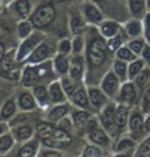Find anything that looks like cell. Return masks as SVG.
<instances>
[{
  "label": "cell",
  "instance_id": "obj_1",
  "mask_svg": "<svg viewBox=\"0 0 150 157\" xmlns=\"http://www.w3.org/2000/svg\"><path fill=\"white\" fill-rule=\"evenodd\" d=\"M109 49L107 41L101 34H92L91 40L87 44V61L91 67H101L108 58Z\"/></svg>",
  "mask_w": 150,
  "mask_h": 157
},
{
  "label": "cell",
  "instance_id": "obj_2",
  "mask_svg": "<svg viewBox=\"0 0 150 157\" xmlns=\"http://www.w3.org/2000/svg\"><path fill=\"white\" fill-rule=\"evenodd\" d=\"M55 17V8L53 4L47 3V4H42L39 6L36 11L30 15V23L33 24L34 28H45L47 25L51 24V21Z\"/></svg>",
  "mask_w": 150,
  "mask_h": 157
},
{
  "label": "cell",
  "instance_id": "obj_3",
  "mask_svg": "<svg viewBox=\"0 0 150 157\" xmlns=\"http://www.w3.org/2000/svg\"><path fill=\"white\" fill-rule=\"evenodd\" d=\"M145 124V112L140 106H136L129 114V120H128V128L130 131L132 137L136 141H138L141 137H145L146 133L144 132Z\"/></svg>",
  "mask_w": 150,
  "mask_h": 157
},
{
  "label": "cell",
  "instance_id": "obj_4",
  "mask_svg": "<svg viewBox=\"0 0 150 157\" xmlns=\"http://www.w3.org/2000/svg\"><path fill=\"white\" fill-rule=\"evenodd\" d=\"M82 10H83V16H84L86 21L92 25H100L101 21L104 20L101 10L98 7V4L91 2V0H87V2L83 3Z\"/></svg>",
  "mask_w": 150,
  "mask_h": 157
},
{
  "label": "cell",
  "instance_id": "obj_5",
  "mask_svg": "<svg viewBox=\"0 0 150 157\" xmlns=\"http://www.w3.org/2000/svg\"><path fill=\"white\" fill-rule=\"evenodd\" d=\"M137 86L134 82L132 81H126L121 85L120 90H118V95H117V102L122 103V104H132L137 100L138 93H137Z\"/></svg>",
  "mask_w": 150,
  "mask_h": 157
},
{
  "label": "cell",
  "instance_id": "obj_6",
  "mask_svg": "<svg viewBox=\"0 0 150 157\" xmlns=\"http://www.w3.org/2000/svg\"><path fill=\"white\" fill-rule=\"evenodd\" d=\"M41 44V34L39 33H32L29 37H26L24 42L21 44V46L19 48V52H17L16 59L17 61H23L25 57L32 53V52L36 49V48Z\"/></svg>",
  "mask_w": 150,
  "mask_h": 157
},
{
  "label": "cell",
  "instance_id": "obj_7",
  "mask_svg": "<svg viewBox=\"0 0 150 157\" xmlns=\"http://www.w3.org/2000/svg\"><path fill=\"white\" fill-rule=\"evenodd\" d=\"M101 90L107 94V97H114L118 90H120V79L113 70H109L104 75L103 81H101Z\"/></svg>",
  "mask_w": 150,
  "mask_h": 157
},
{
  "label": "cell",
  "instance_id": "obj_8",
  "mask_svg": "<svg viewBox=\"0 0 150 157\" xmlns=\"http://www.w3.org/2000/svg\"><path fill=\"white\" fill-rule=\"evenodd\" d=\"M9 4H11L12 11L15 12L21 20H26L32 15V11H33L32 0H13Z\"/></svg>",
  "mask_w": 150,
  "mask_h": 157
},
{
  "label": "cell",
  "instance_id": "obj_9",
  "mask_svg": "<svg viewBox=\"0 0 150 157\" xmlns=\"http://www.w3.org/2000/svg\"><path fill=\"white\" fill-rule=\"evenodd\" d=\"M121 30H122L121 25H120V23H117L116 20H103L101 24L99 25V33L105 40L117 36Z\"/></svg>",
  "mask_w": 150,
  "mask_h": 157
},
{
  "label": "cell",
  "instance_id": "obj_10",
  "mask_svg": "<svg viewBox=\"0 0 150 157\" xmlns=\"http://www.w3.org/2000/svg\"><path fill=\"white\" fill-rule=\"evenodd\" d=\"M124 30H125L128 38L141 37L144 34V21L141 19L130 17L124 25Z\"/></svg>",
  "mask_w": 150,
  "mask_h": 157
},
{
  "label": "cell",
  "instance_id": "obj_11",
  "mask_svg": "<svg viewBox=\"0 0 150 157\" xmlns=\"http://www.w3.org/2000/svg\"><path fill=\"white\" fill-rule=\"evenodd\" d=\"M126 7L132 17L141 20L144 19V16L149 11L146 6V0H126Z\"/></svg>",
  "mask_w": 150,
  "mask_h": 157
},
{
  "label": "cell",
  "instance_id": "obj_12",
  "mask_svg": "<svg viewBox=\"0 0 150 157\" xmlns=\"http://www.w3.org/2000/svg\"><path fill=\"white\" fill-rule=\"evenodd\" d=\"M129 107L128 104L120 103L114 108V124L117 129H124L128 127V120H129Z\"/></svg>",
  "mask_w": 150,
  "mask_h": 157
},
{
  "label": "cell",
  "instance_id": "obj_13",
  "mask_svg": "<svg viewBox=\"0 0 150 157\" xmlns=\"http://www.w3.org/2000/svg\"><path fill=\"white\" fill-rule=\"evenodd\" d=\"M114 107L113 104H108L101 112V123L104 125V129L108 132H114L116 129V124H114Z\"/></svg>",
  "mask_w": 150,
  "mask_h": 157
},
{
  "label": "cell",
  "instance_id": "obj_14",
  "mask_svg": "<svg viewBox=\"0 0 150 157\" xmlns=\"http://www.w3.org/2000/svg\"><path fill=\"white\" fill-rule=\"evenodd\" d=\"M88 99H90V102L94 107L101 108L107 103V94L99 89H90L88 90Z\"/></svg>",
  "mask_w": 150,
  "mask_h": 157
},
{
  "label": "cell",
  "instance_id": "obj_15",
  "mask_svg": "<svg viewBox=\"0 0 150 157\" xmlns=\"http://www.w3.org/2000/svg\"><path fill=\"white\" fill-rule=\"evenodd\" d=\"M146 66H148L146 62H145V61L141 57L140 58L137 57L134 61L129 62V63H128V79H129V81H134V78L137 77Z\"/></svg>",
  "mask_w": 150,
  "mask_h": 157
},
{
  "label": "cell",
  "instance_id": "obj_16",
  "mask_svg": "<svg viewBox=\"0 0 150 157\" xmlns=\"http://www.w3.org/2000/svg\"><path fill=\"white\" fill-rule=\"evenodd\" d=\"M47 56H49V46L46 44H39L36 49L28 56V61L32 63H37V62H41V61L46 59Z\"/></svg>",
  "mask_w": 150,
  "mask_h": 157
},
{
  "label": "cell",
  "instance_id": "obj_17",
  "mask_svg": "<svg viewBox=\"0 0 150 157\" xmlns=\"http://www.w3.org/2000/svg\"><path fill=\"white\" fill-rule=\"evenodd\" d=\"M112 70L118 77V79H120V82H122V83L126 81H129L128 79V62H125V61L116 59L112 65Z\"/></svg>",
  "mask_w": 150,
  "mask_h": 157
},
{
  "label": "cell",
  "instance_id": "obj_18",
  "mask_svg": "<svg viewBox=\"0 0 150 157\" xmlns=\"http://www.w3.org/2000/svg\"><path fill=\"white\" fill-rule=\"evenodd\" d=\"M137 144L138 141H136L133 137H122L116 143V145L113 147V151L118 153V152H126L130 149H136Z\"/></svg>",
  "mask_w": 150,
  "mask_h": 157
},
{
  "label": "cell",
  "instance_id": "obj_19",
  "mask_svg": "<svg viewBox=\"0 0 150 157\" xmlns=\"http://www.w3.org/2000/svg\"><path fill=\"white\" fill-rule=\"evenodd\" d=\"M90 139L91 141H94L95 144H99V145H104V147L109 145V137L107 132L103 129H99L98 127L90 131Z\"/></svg>",
  "mask_w": 150,
  "mask_h": 157
},
{
  "label": "cell",
  "instance_id": "obj_20",
  "mask_svg": "<svg viewBox=\"0 0 150 157\" xmlns=\"http://www.w3.org/2000/svg\"><path fill=\"white\" fill-rule=\"evenodd\" d=\"M114 54H116V58L117 59H121V61H125V62H132V61H134L136 58L138 57V56H136L133 52L129 49V46L128 45H122L121 48H118V49L114 52Z\"/></svg>",
  "mask_w": 150,
  "mask_h": 157
},
{
  "label": "cell",
  "instance_id": "obj_21",
  "mask_svg": "<svg viewBox=\"0 0 150 157\" xmlns=\"http://www.w3.org/2000/svg\"><path fill=\"white\" fill-rule=\"evenodd\" d=\"M149 153H150V133L146 135V136L141 140V143L137 144L133 157H145Z\"/></svg>",
  "mask_w": 150,
  "mask_h": 157
},
{
  "label": "cell",
  "instance_id": "obj_22",
  "mask_svg": "<svg viewBox=\"0 0 150 157\" xmlns=\"http://www.w3.org/2000/svg\"><path fill=\"white\" fill-rule=\"evenodd\" d=\"M69 73H70V77L73 79H79L83 74V62L81 58H74L71 62H70V67H69Z\"/></svg>",
  "mask_w": 150,
  "mask_h": 157
},
{
  "label": "cell",
  "instance_id": "obj_23",
  "mask_svg": "<svg viewBox=\"0 0 150 157\" xmlns=\"http://www.w3.org/2000/svg\"><path fill=\"white\" fill-rule=\"evenodd\" d=\"M149 82H150V66H146L137 77L134 78V83H136V86H137V89H140L141 91H142L144 87L146 86Z\"/></svg>",
  "mask_w": 150,
  "mask_h": 157
},
{
  "label": "cell",
  "instance_id": "obj_24",
  "mask_svg": "<svg viewBox=\"0 0 150 157\" xmlns=\"http://www.w3.org/2000/svg\"><path fill=\"white\" fill-rule=\"evenodd\" d=\"M124 29V28H122ZM124 37H128L126 36V33H124V36L121 34V32L117 34V36H114L112 38H108L107 40V46H108V49L111 53H114L118 48H121L122 45H124Z\"/></svg>",
  "mask_w": 150,
  "mask_h": 157
},
{
  "label": "cell",
  "instance_id": "obj_25",
  "mask_svg": "<svg viewBox=\"0 0 150 157\" xmlns=\"http://www.w3.org/2000/svg\"><path fill=\"white\" fill-rule=\"evenodd\" d=\"M146 45V40H145V37H136V38H132V40L128 42V46H129V49L133 52L136 56H140L141 52H142L144 46Z\"/></svg>",
  "mask_w": 150,
  "mask_h": 157
},
{
  "label": "cell",
  "instance_id": "obj_26",
  "mask_svg": "<svg viewBox=\"0 0 150 157\" xmlns=\"http://www.w3.org/2000/svg\"><path fill=\"white\" fill-rule=\"evenodd\" d=\"M32 30H33V24L30 23V20L29 21L23 20L19 25H17V33H19V37L24 38V40L32 34Z\"/></svg>",
  "mask_w": 150,
  "mask_h": 157
},
{
  "label": "cell",
  "instance_id": "obj_27",
  "mask_svg": "<svg viewBox=\"0 0 150 157\" xmlns=\"http://www.w3.org/2000/svg\"><path fill=\"white\" fill-rule=\"evenodd\" d=\"M141 108L145 114L150 112V82L144 87L142 90V98H141Z\"/></svg>",
  "mask_w": 150,
  "mask_h": 157
},
{
  "label": "cell",
  "instance_id": "obj_28",
  "mask_svg": "<svg viewBox=\"0 0 150 157\" xmlns=\"http://www.w3.org/2000/svg\"><path fill=\"white\" fill-rule=\"evenodd\" d=\"M84 29V21H83L82 16L79 13H73L71 15V30L73 33L79 34Z\"/></svg>",
  "mask_w": 150,
  "mask_h": 157
},
{
  "label": "cell",
  "instance_id": "obj_29",
  "mask_svg": "<svg viewBox=\"0 0 150 157\" xmlns=\"http://www.w3.org/2000/svg\"><path fill=\"white\" fill-rule=\"evenodd\" d=\"M38 73H37V69L34 67H28L25 70V74H24V85L25 86H32L34 85L36 82L38 81Z\"/></svg>",
  "mask_w": 150,
  "mask_h": 157
},
{
  "label": "cell",
  "instance_id": "obj_30",
  "mask_svg": "<svg viewBox=\"0 0 150 157\" xmlns=\"http://www.w3.org/2000/svg\"><path fill=\"white\" fill-rule=\"evenodd\" d=\"M74 102L81 107L88 106V95L86 94L84 90H77L74 93Z\"/></svg>",
  "mask_w": 150,
  "mask_h": 157
},
{
  "label": "cell",
  "instance_id": "obj_31",
  "mask_svg": "<svg viewBox=\"0 0 150 157\" xmlns=\"http://www.w3.org/2000/svg\"><path fill=\"white\" fill-rule=\"evenodd\" d=\"M55 67H57V70H58L59 73H62V74L69 71L70 63H69L67 58L65 57V54H59L58 57L55 58Z\"/></svg>",
  "mask_w": 150,
  "mask_h": 157
},
{
  "label": "cell",
  "instance_id": "obj_32",
  "mask_svg": "<svg viewBox=\"0 0 150 157\" xmlns=\"http://www.w3.org/2000/svg\"><path fill=\"white\" fill-rule=\"evenodd\" d=\"M50 97L53 102H61L63 99L62 91H61V86L59 83H53L50 86Z\"/></svg>",
  "mask_w": 150,
  "mask_h": 157
},
{
  "label": "cell",
  "instance_id": "obj_33",
  "mask_svg": "<svg viewBox=\"0 0 150 157\" xmlns=\"http://www.w3.org/2000/svg\"><path fill=\"white\" fill-rule=\"evenodd\" d=\"M53 131H54V128H53L50 124H46V123L39 124L38 127H37V132H38V135H39L41 137H43V139H47L49 136H51Z\"/></svg>",
  "mask_w": 150,
  "mask_h": 157
},
{
  "label": "cell",
  "instance_id": "obj_34",
  "mask_svg": "<svg viewBox=\"0 0 150 157\" xmlns=\"http://www.w3.org/2000/svg\"><path fill=\"white\" fill-rule=\"evenodd\" d=\"M144 37L148 44H150V11L146 12V15L144 16Z\"/></svg>",
  "mask_w": 150,
  "mask_h": 157
},
{
  "label": "cell",
  "instance_id": "obj_35",
  "mask_svg": "<svg viewBox=\"0 0 150 157\" xmlns=\"http://www.w3.org/2000/svg\"><path fill=\"white\" fill-rule=\"evenodd\" d=\"M51 137L54 140L59 141V143H63V141H70V136L66 133V131L63 129H54L51 133Z\"/></svg>",
  "mask_w": 150,
  "mask_h": 157
},
{
  "label": "cell",
  "instance_id": "obj_36",
  "mask_svg": "<svg viewBox=\"0 0 150 157\" xmlns=\"http://www.w3.org/2000/svg\"><path fill=\"white\" fill-rule=\"evenodd\" d=\"M66 112H67V108H66L65 106H59V107H57L54 108L51 112H50V115L49 117L51 120H58V119H62V117L66 115Z\"/></svg>",
  "mask_w": 150,
  "mask_h": 157
},
{
  "label": "cell",
  "instance_id": "obj_37",
  "mask_svg": "<svg viewBox=\"0 0 150 157\" xmlns=\"http://www.w3.org/2000/svg\"><path fill=\"white\" fill-rule=\"evenodd\" d=\"M73 49V42L70 40H61L58 44V50L61 54H67Z\"/></svg>",
  "mask_w": 150,
  "mask_h": 157
},
{
  "label": "cell",
  "instance_id": "obj_38",
  "mask_svg": "<svg viewBox=\"0 0 150 157\" xmlns=\"http://www.w3.org/2000/svg\"><path fill=\"white\" fill-rule=\"evenodd\" d=\"M34 152H36V145L34 144H28V145L21 148L19 157H33Z\"/></svg>",
  "mask_w": 150,
  "mask_h": 157
},
{
  "label": "cell",
  "instance_id": "obj_39",
  "mask_svg": "<svg viewBox=\"0 0 150 157\" xmlns=\"http://www.w3.org/2000/svg\"><path fill=\"white\" fill-rule=\"evenodd\" d=\"M20 104H21V107H23V108H25V110H29V108H32V107L34 106L33 98L30 97L29 94L21 95V98H20Z\"/></svg>",
  "mask_w": 150,
  "mask_h": 157
},
{
  "label": "cell",
  "instance_id": "obj_40",
  "mask_svg": "<svg viewBox=\"0 0 150 157\" xmlns=\"http://www.w3.org/2000/svg\"><path fill=\"white\" fill-rule=\"evenodd\" d=\"M0 66H2V69L4 71H11L12 69H13V59L9 57V56H4L3 59H2V62H0Z\"/></svg>",
  "mask_w": 150,
  "mask_h": 157
},
{
  "label": "cell",
  "instance_id": "obj_41",
  "mask_svg": "<svg viewBox=\"0 0 150 157\" xmlns=\"http://www.w3.org/2000/svg\"><path fill=\"white\" fill-rule=\"evenodd\" d=\"M84 157H101V151L98 147H87L84 151Z\"/></svg>",
  "mask_w": 150,
  "mask_h": 157
},
{
  "label": "cell",
  "instance_id": "obj_42",
  "mask_svg": "<svg viewBox=\"0 0 150 157\" xmlns=\"http://www.w3.org/2000/svg\"><path fill=\"white\" fill-rule=\"evenodd\" d=\"M13 112H15V104H13L12 102H7L6 104H4L3 110H2L3 117H9Z\"/></svg>",
  "mask_w": 150,
  "mask_h": 157
},
{
  "label": "cell",
  "instance_id": "obj_43",
  "mask_svg": "<svg viewBox=\"0 0 150 157\" xmlns=\"http://www.w3.org/2000/svg\"><path fill=\"white\" fill-rule=\"evenodd\" d=\"M83 46H84V41H83V38L81 36H77L73 40V50L75 53H79V52H82Z\"/></svg>",
  "mask_w": 150,
  "mask_h": 157
},
{
  "label": "cell",
  "instance_id": "obj_44",
  "mask_svg": "<svg viewBox=\"0 0 150 157\" xmlns=\"http://www.w3.org/2000/svg\"><path fill=\"white\" fill-rule=\"evenodd\" d=\"M16 132H17V137L25 140V139L30 137V135H32V129H30L29 127H20Z\"/></svg>",
  "mask_w": 150,
  "mask_h": 157
},
{
  "label": "cell",
  "instance_id": "obj_45",
  "mask_svg": "<svg viewBox=\"0 0 150 157\" xmlns=\"http://www.w3.org/2000/svg\"><path fill=\"white\" fill-rule=\"evenodd\" d=\"M34 93H36V97L39 102H46V98H47V94H46V89L43 86H38L36 90H34Z\"/></svg>",
  "mask_w": 150,
  "mask_h": 157
},
{
  "label": "cell",
  "instance_id": "obj_46",
  "mask_svg": "<svg viewBox=\"0 0 150 157\" xmlns=\"http://www.w3.org/2000/svg\"><path fill=\"white\" fill-rule=\"evenodd\" d=\"M140 57L142 58V59L145 61V62H146L148 66H150V44H148V42H146V45L144 46L142 52H141Z\"/></svg>",
  "mask_w": 150,
  "mask_h": 157
},
{
  "label": "cell",
  "instance_id": "obj_47",
  "mask_svg": "<svg viewBox=\"0 0 150 157\" xmlns=\"http://www.w3.org/2000/svg\"><path fill=\"white\" fill-rule=\"evenodd\" d=\"M74 120L77 121L78 124L86 123V121L88 120V114H87V112H83V111L75 112V115H74Z\"/></svg>",
  "mask_w": 150,
  "mask_h": 157
},
{
  "label": "cell",
  "instance_id": "obj_48",
  "mask_svg": "<svg viewBox=\"0 0 150 157\" xmlns=\"http://www.w3.org/2000/svg\"><path fill=\"white\" fill-rule=\"evenodd\" d=\"M12 145V139L9 136L0 137V151H6Z\"/></svg>",
  "mask_w": 150,
  "mask_h": 157
},
{
  "label": "cell",
  "instance_id": "obj_49",
  "mask_svg": "<svg viewBox=\"0 0 150 157\" xmlns=\"http://www.w3.org/2000/svg\"><path fill=\"white\" fill-rule=\"evenodd\" d=\"M62 85H63V89H65L66 93H67L69 95H73V93L75 91V87L73 85V82L70 81V79H63L62 81Z\"/></svg>",
  "mask_w": 150,
  "mask_h": 157
},
{
  "label": "cell",
  "instance_id": "obj_50",
  "mask_svg": "<svg viewBox=\"0 0 150 157\" xmlns=\"http://www.w3.org/2000/svg\"><path fill=\"white\" fill-rule=\"evenodd\" d=\"M144 132L149 135L150 133V112L145 115V124H144Z\"/></svg>",
  "mask_w": 150,
  "mask_h": 157
},
{
  "label": "cell",
  "instance_id": "obj_51",
  "mask_svg": "<svg viewBox=\"0 0 150 157\" xmlns=\"http://www.w3.org/2000/svg\"><path fill=\"white\" fill-rule=\"evenodd\" d=\"M134 151L136 149H130V151H126V152H118V153L116 156H113V157H133Z\"/></svg>",
  "mask_w": 150,
  "mask_h": 157
},
{
  "label": "cell",
  "instance_id": "obj_52",
  "mask_svg": "<svg viewBox=\"0 0 150 157\" xmlns=\"http://www.w3.org/2000/svg\"><path fill=\"white\" fill-rule=\"evenodd\" d=\"M43 143H45V145H47V147H59V141H57V140H50V139H45L43 140Z\"/></svg>",
  "mask_w": 150,
  "mask_h": 157
},
{
  "label": "cell",
  "instance_id": "obj_53",
  "mask_svg": "<svg viewBox=\"0 0 150 157\" xmlns=\"http://www.w3.org/2000/svg\"><path fill=\"white\" fill-rule=\"evenodd\" d=\"M4 56H6V48H4V45L0 42V62H2V59H3Z\"/></svg>",
  "mask_w": 150,
  "mask_h": 157
},
{
  "label": "cell",
  "instance_id": "obj_54",
  "mask_svg": "<svg viewBox=\"0 0 150 157\" xmlns=\"http://www.w3.org/2000/svg\"><path fill=\"white\" fill-rule=\"evenodd\" d=\"M43 157H59V155L57 152H45Z\"/></svg>",
  "mask_w": 150,
  "mask_h": 157
},
{
  "label": "cell",
  "instance_id": "obj_55",
  "mask_svg": "<svg viewBox=\"0 0 150 157\" xmlns=\"http://www.w3.org/2000/svg\"><path fill=\"white\" fill-rule=\"evenodd\" d=\"M62 123H63V127H65L66 129H67V128H70V124H69V120H63V121H62Z\"/></svg>",
  "mask_w": 150,
  "mask_h": 157
},
{
  "label": "cell",
  "instance_id": "obj_56",
  "mask_svg": "<svg viewBox=\"0 0 150 157\" xmlns=\"http://www.w3.org/2000/svg\"><path fill=\"white\" fill-rule=\"evenodd\" d=\"M146 6H148V10L150 11V0H146Z\"/></svg>",
  "mask_w": 150,
  "mask_h": 157
},
{
  "label": "cell",
  "instance_id": "obj_57",
  "mask_svg": "<svg viewBox=\"0 0 150 157\" xmlns=\"http://www.w3.org/2000/svg\"><path fill=\"white\" fill-rule=\"evenodd\" d=\"M0 2H3V3H12L13 0H0Z\"/></svg>",
  "mask_w": 150,
  "mask_h": 157
},
{
  "label": "cell",
  "instance_id": "obj_58",
  "mask_svg": "<svg viewBox=\"0 0 150 157\" xmlns=\"http://www.w3.org/2000/svg\"><path fill=\"white\" fill-rule=\"evenodd\" d=\"M91 2H94V3H101V2H104V0H91Z\"/></svg>",
  "mask_w": 150,
  "mask_h": 157
},
{
  "label": "cell",
  "instance_id": "obj_59",
  "mask_svg": "<svg viewBox=\"0 0 150 157\" xmlns=\"http://www.w3.org/2000/svg\"><path fill=\"white\" fill-rule=\"evenodd\" d=\"M4 33V30H3V28L2 27H0V37H2V34Z\"/></svg>",
  "mask_w": 150,
  "mask_h": 157
},
{
  "label": "cell",
  "instance_id": "obj_60",
  "mask_svg": "<svg viewBox=\"0 0 150 157\" xmlns=\"http://www.w3.org/2000/svg\"><path fill=\"white\" fill-rule=\"evenodd\" d=\"M3 132V127H2V125H0V133H2Z\"/></svg>",
  "mask_w": 150,
  "mask_h": 157
},
{
  "label": "cell",
  "instance_id": "obj_61",
  "mask_svg": "<svg viewBox=\"0 0 150 157\" xmlns=\"http://www.w3.org/2000/svg\"><path fill=\"white\" fill-rule=\"evenodd\" d=\"M145 157H150V153H149V155H148V156H145Z\"/></svg>",
  "mask_w": 150,
  "mask_h": 157
}]
</instances>
